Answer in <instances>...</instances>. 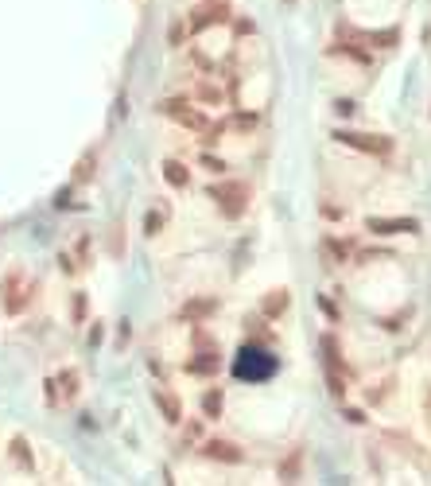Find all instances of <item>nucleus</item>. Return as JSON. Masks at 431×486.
I'll return each instance as SVG.
<instances>
[{"label": "nucleus", "instance_id": "b1692460", "mask_svg": "<svg viewBox=\"0 0 431 486\" xmlns=\"http://www.w3.org/2000/svg\"><path fill=\"white\" fill-rule=\"evenodd\" d=\"M423 413H428V424H431V389L423 393Z\"/></svg>", "mask_w": 431, "mask_h": 486}, {"label": "nucleus", "instance_id": "f257e3e1", "mask_svg": "<svg viewBox=\"0 0 431 486\" xmlns=\"http://www.w3.org/2000/svg\"><path fill=\"white\" fill-rule=\"evenodd\" d=\"M164 113H168L175 125H183V129H194V133H206V129H210L206 113L194 110L191 101H183V97H168V101H164Z\"/></svg>", "mask_w": 431, "mask_h": 486}, {"label": "nucleus", "instance_id": "a211bd4d", "mask_svg": "<svg viewBox=\"0 0 431 486\" xmlns=\"http://www.w3.org/2000/svg\"><path fill=\"white\" fill-rule=\"evenodd\" d=\"M296 474H300V451H291V455H287V463H284V483H291Z\"/></svg>", "mask_w": 431, "mask_h": 486}, {"label": "nucleus", "instance_id": "1a4fd4ad", "mask_svg": "<svg viewBox=\"0 0 431 486\" xmlns=\"http://www.w3.org/2000/svg\"><path fill=\"white\" fill-rule=\"evenodd\" d=\"M226 20H229V4L226 0H218V4L203 8V16H194L191 24H194V31H198V27H206V24H226Z\"/></svg>", "mask_w": 431, "mask_h": 486}, {"label": "nucleus", "instance_id": "aec40b11", "mask_svg": "<svg viewBox=\"0 0 431 486\" xmlns=\"http://www.w3.org/2000/svg\"><path fill=\"white\" fill-rule=\"evenodd\" d=\"M323 249H326L330 257H338V261L346 257V245H342V242H335V238H326V242H323Z\"/></svg>", "mask_w": 431, "mask_h": 486}, {"label": "nucleus", "instance_id": "f03ea898", "mask_svg": "<svg viewBox=\"0 0 431 486\" xmlns=\"http://www.w3.org/2000/svg\"><path fill=\"white\" fill-rule=\"evenodd\" d=\"M335 140L346 148H358V152H369V156H389L393 152V140L377 136V133H350V129H342V133H335Z\"/></svg>", "mask_w": 431, "mask_h": 486}, {"label": "nucleus", "instance_id": "412c9836", "mask_svg": "<svg viewBox=\"0 0 431 486\" xmlns=\"http://www.w3.org/2000/svg\"><path fill=\"white\" fill-rule=\"evenodd\" d=\"M203 168L218 175V171H226V159H218V156H210V152H206V156H203Z\"/></svg>", "mask_w": 431, "mask_h": 486}, {"label": "nucleus", "instance_id": "39448f33", "mask_svg": "<svg viewBox=\"0 0 431 486\" xmlns=\"http://www.w3.org/2000/svg\"><path fill=\"white\" fill-rule=\"evenodd\" d=\"M218 311V300L214 296H194L187 304L179 307V323H203L206 316H214Z\"/></svg>", "mask_w": 431, "mask_h": 486}, {"label": "nucleus", "instance_id": "ddd939ff", "mask_svg": "<svg viewBox=\"0 0 431 486\" xmlns=\"http://www.w3.org/2000/svg\"><path fill=\"white\" fill-rule=\"evenodd\" d=\"M222 405H226L222 389H210V393L203 397V413H206V416H222Z\"/></svg>", "mask_w": 431, "mask_h": 486}, {"label": "nucleus", "instance_id": "f3484780", "mask_svg": "<svg viewBox=\"0 0 431 486\" xmlns=\"http://www.w3.org/2000/svg\"><path fill=\"white\" fill-rule=\"evenodd\" d=\"M12 455H16V463H20V467H31V451H27L24 439H12Z\"/></svg>", "mask_w": 431, "mask_h": 486}, {"label": "nucleus", "instance_id": "9d476101", "mask_svg": "<svg viewBox=\"0 0 431 486\" xmlns=\"http://www.w3.org/2000/svg\"><path fill=\"white\" fill-rule=\"evenodd\" d=\"M287 304H291V296H287L284 288H276V292H268V296H264L261 311H264L268 319H276V316H284V311H287Z\"/></svg>", "mask_w": 431, "mask_h": 486}, {"label": "nucleus", "instance_id": "0eeeda50", "mask_svg": "<svg viewBox=\"0 0 431 486\" xmlns=\"http://www.w3.org/2000/svg\"><path fill=\"white\" fill-rule=\"evenodd\" d=\"M203 455H206V459H218V463H241V451L233 448L229 439H206Z\"/></svg>", "mask_w": 431, "mask_h": 486}, {"label": "nucleus", "instance_id": "2eb2a0df", "mask_svg": "<svg viewBox=\"0 0 431 486\" xmlns=\"http://www.w3.org/2000/svg\"><path fill=\"white\" fill-rule=\"evenodd\" d=\"M369 43H377V47H393L396 39H400V31L396 27H389V31H373V36H365Z\"/></svg>", "mask_w": 431, "mask_h": 486}, {"label": "nucleus", "instance_id": "4be33fe9", "mask_svg": "<svg viewBox=\"0 0 431 486\" xmlns=\"http://www.w3.org/2000/svg\"><path fill=\"white\" fill-rule=\"evenodd\" d=\"M335 113H338V117H350V113H354V101H346V97L335 101Z\"/></svg>", "mask_w": 431, "mask_h": 486}, {"label": "nucleus", "instance_id": "dca6fc26", "mask_svg": "<svg viewBox=\"0 0 431 486\" xmlns=\"http://www.w3.org/2000/svg\"><path fill=\"white\" fill-rule=\"evenodd\" d=\"M159 226H164V214H159V210H148V214H144V233L152 238V233H159Z\"/></svg>", "mask_w": 431, "mask_h": 486}, {"label": "nucleus", "instance_id": "6e6552de", "mask_svg": "<svg viewBox=\"0 0 431 486\" xmlns=\"http://www.w3.org/2000/svg\"><path fill=\"white\" fill-rule=\"evenodd\" d=\"M152 401H156V409L164 413V420H171V424H179V420H183V409H179V401L171 397L168 389H152Z\"/></svg>", "mask_w": 431, "mask_h": 486}, {"label": "nucleus", "instance_id": "423d86ee", "mask_svg": "<svg viewBox=\"0 0 431 486\" xmlns=\"http://www.w3.org/2000/svg\"><path fill=\"white\" fill-rule=\"evenodd\" d=\"M365 230H373V233H419V222L416 218H369Z\"/></svg>", "mask_w": 431, "mask_h": 486}, {"label": "nucleus", "instance_id": "6ab92c4d", "mask_svg": "<svg viewBox=\"0 0 431 486\" xmlns=\"http://www.w3.org/2000/svg\"><path fill=\"white\" fill-rule=\"evenodd\" d=\"M198 97H203V101H214V105H218V101H222V90H218L214 82H203V86H198Z\"/></svg>", "mask_w": 431, "mask_h": 486}, {"label": "nucleus", "instance_id": "4468645a", "mask_svg": "<svg viewBox=\"0 0 431 486\" xmlns=\"http://www.w3.org/2000/svg\"><path fill=\"white\" fill-rule=\"evenodd\" d=\"M74 381H78V374H74V370H66V374H62V397H74V389H78ZM47 385H51V397H55V393H59V389H55V385H59V377H55V381H47Z\"/></svg>", "mask_w": 431, "mask_h": 486}, {"label": "nucleus", "instance_id": "5701e85b", "mask_svg": "<svg viewBox=\"0 0 431 486\" xmlns=\"http://www.w3.org/2000/svg\"><path fill=\"white\" fill-rule=\"evenodd\" d=\"M233 125H237V129H252V125H257V117H252V113H241Z\"/></svg>", "mask_w": 431, "mask_h": 486}, {"label": "nucleus", "instance_id": "9b49d317", "mask_svg": "<svg viewBox=\"0 0 431 486\" xmlns=\"http://www.w3.org/2000/svg\"><path fill=\"white\" fill-rule=\"evenodd\" d=\"M164 179H168L171 187H187V183H191V171L183 168L179 159H168V164H164Z\"/></svg>", "mask_w": 431, "mask_h": 486}, {"label": "nucleus", "instance_id": "7ed1b4c3", "mask_svg": "<svg viewBox=\"0 0 431 486\" xmlns=\"http://www.w3.org/2000/svg\"><path fill=\"white\" fill-rule=\"evenodd\" d=\"M210 199H214L226 218H241L245 214V187L241 183H222V187H210Z\"/></svg>", "mask_w": 431, "mask_h": 486}, {"label": "nucleus", "instance_id": "20e7f679", "mask_svg": "<svg viewBox=\"0 0 431 486\" xmlns=\"http://www.w3.org/2000/svg\"><path fill=\"white\" fill-rule=\"evenodd\" d=\"M272 366H276V362L268 358V354H261V350H241V358H237V366H233V370H237V377H264Z\"/></svg>", "mask_w": 431, "mask_h": 486}, {"label": "nucleus", "instance_id": "f8f14e48", "mask_svg": "<svg viewBox=\"0 0 431 486\" xmlns=\"http://www.w3.org/2000/svg\"><path fill=\"white\" fill-rule=\"evenodd\" d=\"M187 370H191V374H214V370H218V346H214V350H203V358L187 362Z\"/></svg>", "mask_w": 431, "mask_h": 486}]
</instances>
